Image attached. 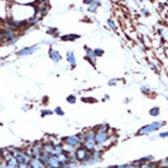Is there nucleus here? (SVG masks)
<instances>
[{
    "instance_id": "f257e3e1",
    "label": "nucleus",
    "mask_w": 168,
    "mask_h": 168,
    "mask_svg": "<svg viewBox=\"0 0 168 168\" xmlns=\"http://www.w3.org/2000/svg\"><path fill=\"white\" fill-rule=\"evenodd\" d=\"M164 122L162 121H156V122H152L150 124H148L146 126L143 127L141 129H139L138 134L139 135H147L149 133H151L155 130L159 129L162 126H163Z\"/></svg>"
},
{
    "instance_id": "f03ea898",
    "label": "nucleus",
    "mask_w": 168,
    "mask_h": 168,
    "mask_svg": "<svg viewBox=\"0 0 168 168\" xmlns=\"http://www.w3.org/2000/svg\"><path fill=\"white\" fill-rule=\"evenodd\" d=\"M62 143L64 144H68L71 146H74L76 148H78L80 146H82L81 143L79 142L77 136V135H72V136H68V137H63V139L61 140Z\"/></svg>"
},
{
    "instance_id": "7ed1b4c3",
    "label": "nucleus",
    "mask_w": 168,
    "mask_h": 168,
    "mask_svg": "<svg viewBox=\"0 0 168 168\" xmlns=\"http://www.w3.org/2000/svg\"><path fill=\"white\" fill-rule=\"evenodd\" d=\"M111 129L107 132H102V131H95V142H96V146L103 144L109 137V136L113 133H110Z\"/></svg>"
},
{
    "instance_id": "20e7f679",
    "label": "nucleus",
    "mask_w": 168,
    "mask_h": 168,
    "mask_svg": "<svg viewBox=\"0 0 168 168\" xmlns=\"http://www.w3.org/2000/svg\"><path fill=\"white\" fill-rule=\"evenodd\" d=\"M32 148V157L34 159H40L41 155L43 153V142H35L31 146Z\"/></svg>"
},
{
    "instance_id": "39448f33",
    "label": "nucleus",
    "mask_w": 168,
    "mask_h": 168,
    "mask_svg": "<svg viewBox=\"0 0 168 168\" xmlns=\"http://www.w3.org/2000/svg\"><path fill=\"white\" fill-rule=\"evenodd\" d=\"M40 49V47L37 45H34L31 47H26V48H20L18 51V56H31L34 53H35L36 51H38Z\"/></svg>"
},
{
    "instance_id": "423d86ee",
    "label": "nucleus",
    "mask_w": 168,
    "mask_h": 168,
    "mask_svg": "<svg viewBox=\"0 0 168 168\" xmlns=\"http://www.w3.org/2000/svg\"><path fill=\"white\" fill-rule=\"evenodd\" d=\"M85 59L93 65H95L97 62V57L94 50L93 48H89L87 46H85Z\"/></svg>"
},
{
    "instance_id": "0eeeda50",
    "label": "nucleus",
    "mask_w": 168,
    "mask_h": 168,
    "mask_svg": "<svg viewBox=\"0 0 168 168\" xmlns=\"http://www.w3.org/2000/svg\"><path fill=\"white\" fill-rule=\"evenodd\" d=\"M48 56L55 64H59L63 59V56L60 54V52L57 49H55L53 48H50L48 49Z\"/></svg>"
},
{
    "instance_id": "6e6552de",
    "label": "nucleus",
    "mask_w": 168,
    "mask_h": 168,
    "mask_svg": "<svg viewBox=\"0 0 168 168\" xmlns=\"http://www.w3.org/2000/svg\"><path fill=\"white\" fill-rule=\"evenodd\" d=\"M10 9L7 5L6 0H0V19L5 20L8 18V15L10 13Z\"/></svg>"
},
{
    "instance_id": "1a4fd4ad",
    "label": "nucleus",
    "mask_w": 168,
    "mask_h": 168,
    "mask_svg": "<svg viewBox=\"0 0 168 168\" xmlns=\"http://www.w3.org/2000/svg\"><path fill=\"white\" fill-rule=\"evenodd\" d=\"M46 167L51 168H63V166L61 165L57 156H54V155L49 156V159H48Z\"/></svg>"
},
{
    "instance_id": "9d476101",
    "label": "nucleus",
    "mask_w": 168,
    "mask_h": 168,
    "mask_svg": "<svg viewBox=\"0 0 168 168\" xmlns=\"http://www.w3.org/2000/svg\"><path fill=\"white\" fill-rule=\"evenodd\" d=\"M66 60L68 62V64H70V66L74 68L77 65V59H76V56L72 51H68L66 53Z\"/></svg>"
},
{
    "instance_id": "9b49d317",
    "label": "nucleus",
    "mask_w": 168,
    "mask_h": 168,
    "mask_svg": "<svg viewBox=\"0 0 168 168\" xmlns=\"http://www.w3.org/2000/svg\"><path fill=\"white\" fill-rule=\"evenodd\" d=\"M82 146L88 151L92 152L93 150H94L96 149V142L95 141H93V140H88L86 139L85 141V143L82 144Z\"/></svg>"
},
{
    "instance_id": "f8f14e48",
    "label": "nucleus",
    "mask_w": 168,
    "mask_h": 168,
    "mask_svg": "<svg viewBox=\"0 0 168 168\" xmlns=\"http://www.w3.org/2000/svg\"><path fill=\"white\" fill-rule=\"evenodd\" d=\"M28 167L31 168H46V166L39 159H34V158L32 159Z\"/></svg>"
},
{
    "instance_id": "ddd939ff",
    "label": "nucleus",
    "mask_w": 168,
    "mask_h": 168,
    "mask_svg": "<svg viewBox=\"0 0 168 168\" xmlns=\"http://www.w3.org/2000/svg\"><path fill=\"white\" fill-rule=\"evenodd\" d=\"M42 151H43V153H46L49 156H52L53 152H54V144H52L51 143H48V142L43 143Z\"/></svg>"
},
{
    "instance_id": "4468645a",
    "label": "nucleus",
    "mask_w": 168,
    "mask_h": 168,
    "mask_svg": "<svg viewBox=\"0 0 168 168\" xmlns=\"http://www.w3.org/2000/svg\"><path fill=\"white\" fill-rule=\"evenodd\" d=\"M102 153H103V151H101L98 149H95L94 150H93L91 152V159L99 163L102 159Z\"/></svg>"
},
{
    "instance_id": "2eb2a0df",
    "label": "nucleus",
    "mask_w": 168,
    "mask_h": 168,
    "mask_svg": "<svg viewBox=\"0 0 168 168\" xmlns=\"http://www.w3.org/2000/svg\"><path fill=\"white\" fill-rule=\"evenodd\" d=\"M4 162H5V166L7 167V168H17L19 166V163L17 162V160L14 157H12V159H10Z\"/></svg>"
},
{
    "instance_id": "dca6fc26",
    "label": "nucleus",
    "mask_w": 168,
    "mask_h": 168,
    "mask_svg": "<svg viewBox=\"0 0 168 168\" xmlns=\"http://www.w3.org/2000/svg\"><path fill=\"white\" fill-rule=\"evenodd\" d=\"M95 131H102V132H107L110 130V127L108 124L107 123H102V124H99L96 126L94 129H93Z\"/></svg>"
},
{
    "instance_id": "f3484780",
    "label": "nucleus",
    "mask_w": 168,
    "mask_h": 168,
    "mask_svg": "<svg viewBox=\"0 0 168 168\" xmlns=\"http://www.w3.org/2000/svg\"><path fill=\"white\" fill-rule=\"evenodd\" d=\"M57 158H58V159H59V161H60V163H61V165L63 166V167L69 162V159H68V155H67V153L66 152H64V153H62L61 155H59V156H57Z\"/></svg>"
},
{
    "instance_id": "a211bd4d",
    "label": "nucleus",
    "mask_w": 168,
    "mask_h": 168,
    "mask_svg": "<svg viewBox=\"0 0 168 168\" xmlns=\"http://www.w3.org/2000/svg\"><path fill=\"white\" fill-rule=\"evenodd\" d=\"M63 147H64V152L66 153H72V152H75L77 148L74 147V146H71V145H68V144H63Z\"/></svg>"
},
{
    "instance_id": "6ab92c4d",
    "label": "nucleus",
    "mask_w": 168,
    "mask_h": 168,
    "mask_svg": "<svg viewBox=\"0 0 168 168\" xmlns=\"http://www.w3.org/2000/svg\"><path fill=\"white\" fill-rule=\"evenodd\" d=\"M77 38H78V36H77L75 34H67L65 36H63L62 40L66 41V42H74Z\"/></svg>"
},
{
    "instance_id": "aec40b11",
    "label": "nucleus",
    "mask_w": 168,
    "mask_h": 168,
    "mask_svg": "<svg viewBox=\"0 0 168 168\" xmlns=\"http://www.w3.org/2000/svg\"><path fill=\"white\" fill-rule=\"evenodd\" d=\"M77 138L79 140V142L81 143V144H83L85 143V141L86 140V135H85V131H82V132H79L77 134Z\"/></svg>"
},
{
    "instance_id": "412c9836",
    "label": "nucleus",
    "mask_w": 168,
    "mask_h": 168,
    "mask_svg": "<svg viewBox=\"0 0 168 168\" xmlns=\"http://www.w3.org/2000/svg\"><path fill=\"white\" fill-rule=\"evenodd\" d=\"M68 155V159H69V162H76V163H79L77 158V155L75 152H72V153H67Z\"/></svg>"
},
{
    "instance_id": "4be33fe9",
    "label": "nucleus",
    "mask_w": 168,
    "mask_h": 168,
    "mask_svg": "<svg viewBox=\"0 0 168 168\" xmlns=\"http://www.w3.org/2000/svg\"><path fill=\"white\" fill-rule=\"evenodd\" d=\"M56 115H57L58 116H64V109L62 108V107H56L55 109H54V111H53Z\"/></svg>"
},
{
    "instance_id": "5701e85b",
    "label": "nucleus",
    "mask_w": 168,
    "mask_h": 168,
    "mask_svg": "<svg viewBox=\"0 0 168 168\" xmlns=\"http://www.w3.org/2000/svg\"><path fill=\"white\" fill-rule=\"evenodd\" d=\"M48 159H49V155L48 154H46V153H42V155H41V157H40V160L46 166L47 165V163H48Z\"/></svg>"
},
{
    "instance_id": "b1692460",
    "label": "nucleus",
    "mask_w": 168,
    "mask_h": 168,
    "mask_svg": "<svg viewBox=\"0 0 168 168\" xmlns=\"http://www.w3.org/2000/svg\"><path fill=\"white\" fill-rule=\"evenodd\" d=\"M80 167V163H76V162H68L63 168H77Z\"/></svg>"
},
{
    "instance_id": "393cba45",
    "label": "nucleus",
    "mask_w": 168,
    "mask_h": 168,
    "mask_svg": "<svg viewBox=\"0 0 168 168\" xmlns=\"http://www.w3.org/2000/svg\"><path fill=\"white\" fill-rule=\"evenodd\" d=\"M66 100H67V102H68L69 104L73 105V104H75L76 101H77V97L75 96V95H73V94H71V95H69V96L66 98Z\"/></svg>"
},
{
    "instance_id": "a878e982",
    "label": "nucleus",
    "mask_w": 168,
    "mask_h": 168,
    "mask_svg": "<svg viewBox=\"0 0 168 168\" xmlns=\"http://www.w3.org/2000/svg\"><path fill=\"white\" fill-rule=\"evenodd\" d=\"M120 81V79L118 77H113V78H110L109 81H108V85L109 86H114V85H116L118 84V82Z\"/></svg>"
},
{
    "instance_id": "bb28decb",
    "label": "nucleus",
    "mask_w": 168,
    "mask_h": 168,
    "mask_svg": "<svg viewBox=\"0 0 168 168\" xmlns=\"http://www.w3.org/2000/svg\"><path fill=\"white\" fill-rule=\"evenodd\" d=\"M93 50H94V53H95L97 57H101V56H104V54H105V51L100 48H94Z\"/></svg>"
},
{
    "instance_id": "cd10ccee",
    "label": "nucleus",
    "mask_w": 168,
    "mask_h": 168,
    "mask_svg": "<svg viewBox=\"0 0 168 168\" xmlns=\"http://www.w3.org/2000/svg\"><path fill=\"white\" fill-rule=\"evenodd\" d=\"M98 8V2H94V3H92L88 8V11L91 12H94Z\"/></svg>"
},
{
    "instance_id": "c85d7f7f",
    "label": "nucleus",
    "mask_w": 168,
    "mask_h": 168,
    "mask_svg": "<svg viewBox=\"0 0 168 168\" xmlns=\"http://www.w3.org/2000/svg\"><path fill=\"white\" fill-rule=\"evenodd\" d=\"M53 111H51L50 109H45V110H43V111H42V117H46V116H48V115H53Z\"/></svg>"
},
{
    "instance_id": "c756f323",
    "label": "nucleus",
    "mask_w": 168,
    "mask_h": 168,
    "mask_svg": "<svg viewBox=\"0 0 168 168\" xmlns=\"http://www.w3.org/2000/svg\"><path fill=\"white\" fill-rule=\"evenodd\" d=\"M159 108L158 107H153L150 111V114L151 115H153V116H156V115H159Z\"/></svg>"
},
{
    "instance_id": "7c9ffc66",
    "label": "nucleus",
    "mask_w": 168,
    "mask_h": 168,
    "mask_svg": "<svg viewBox=\"0 0 168 168\" xmlns=\"http://www.w3.org/2000/svg\"><path fill=\"white\" fill-rule=\"evenodd\" d=\"M107 24H108L109 27H110L111 29H114V30L116 29V26L113 22V20H108V21H107Z\"/></svg>"
},
{
    "instance_id": "2f4dec72",
    "label": "nucleus",
    "mask_w": 168,
    "mask_h": 168,
    "mask_svg": "<svg viewBox=\"0 0 168 168\" xmlns=\"http://www.w3.org/2000/svg\"><path fill=\"white\" fill-rule=\"evenodd\" d=\"M19 168H28V165L26 164V163H21V164H19Z\"/></svg>"
},
{
    "instance_id": "473e14b6",
    "label": "nucleus",
    "mask_w": 168,
    "mask_h": 168,
    "mask_svg": "<svg viewBox=\"0 0 168 168\" xmlns=\"http://www.w3.org/2000/svg\"><path fill=\"white\" fill-rule=\"evenodd\" d=\"M115 168H128L127 165H117V166H114Z\"/></svg>"
},
{
    "instance_id": "72a5a7b5",
    "label": "nucleus",
    "mask_w": 168,
    "mask_h": 168,
    "mask_svg": "<svg viewBox=\"0 0 168 168\" xmlns=\"http://www.w3.org/2000/svg\"><path fill=\"white\" fill-rule=\"evenodd\" d=\"M160 137H168V132L161 133V134H160Z\"/></svg>"
},
{
    "instance_id": "f704fd0d",
    "label": "nucleus",
    "mask_w": 168,
    "mask_h": 168,
    "mask_svg": "<svg viewBox=\"0 0 168 168\" xmlns=\"http://www.w3.org/2000/svg\"><path fill=\"white\" fill-rule=\"evenodd\" d=\"M28 109H29V107H27L26 106H25V107H21V110H23L25 112H26Z\"/></svg>"
},
{
    "instance_id": "c9c22d12",
    "label": "nucleus",
    "mask_w": 168,
    "mask_h": 168,
    "mask_svg": "<svg viewBox=\"0 0 168 168\" xmlns=\"http://www.w3.org/2000/svg\"><path fill=\"white\" fill-rule=\"evenodd\" d=\"M84 2L85 4H92L93 3V0H84Z\"/></svg>"
},
{
    "instance_id": "e433bc0d",
    "label": "nucleus",
    "mask_w": 168,
    "mask_h": 168,
    "mask_svg": "<svg viewBox=\"0 0 168 168\" xmlns=\"http://www.w3.org/2000/svg\"><path fill=\"white\" fill-rule=\"evenodd\" d=\"M46 168H51V167H46Z\"/></svg>"
},
{
    "instance_id": "4c0bfd02",
    "label": "nucleus",
    "mask_w": 168,
    "mask_h": 168,
    "mask_svg": "<svg viewBox=\"0 0 168 168\" xmlns=\"http://www.w3.org/2000/svg\"><path fill=\"white\" fill-rule=\"evenodd\" d=\"M0 125H2V123H1V122H0Z\"/></svg>"
}]
</instances>
